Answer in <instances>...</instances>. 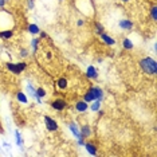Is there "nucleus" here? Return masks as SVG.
<instances>
[{
  "label": "nucleus",
  "instance_id": "nucleus-31",
  "mask_svg": "<svg viewBox=\"0 0 157 157\" xmlns=\"http://www.w3.org/2000/svg\"><path fill=\"white\" fill-rule=\"evenodd\" d=\"M121 2H122V3H129L130 0H121Z\"/></svg>",
  "mask_w": 157,
  "mask_h": 157
},
{
  "label": "nucleus",
  "instance_id": "nucleus-12",
  "mask_svg": "<svg viewBox=\"0 0 157 157\" xmlns=\"http://www.w3.org/2000/svg\"><path fill=\"white\" fill-rule=\"evenodd\" d=\"M79 132H81L82 138H87V137H90L91 136V129H90V126L89 125H82Z\"/></svg>",
  "mask_w": 157,
  "mask_h": 157
},
{
  "label": "nucleus",
  "instance_id": "nucleus-16",
  "mask_svg": "<svg viewBox=\"0 0 157 157\" xmlns=\"http://www.w3.org/2000/svg\"><path fill=\"white\" fill-rule=\"evenodd\" d=\"M13 36V30H3L0 31V38L4 39V40H8Z\"/></svg>",
  "mask_w": 157,
  "mask_h": 157
},
{
  "label": "nucleus",
  "instance_id": "nucleus-1",
  "mask_svg": "<svg viewBox=\"0 0 157 157\" xmlns=\"http://www.w3.org/2000/svg\"><path fill=\"white\" fill-rule=\"evenodd\" d=\"M140 67L146 75H156L157 73V62L155 58L145 57L140 59Z\"/></svg>",
  "mask_w": 157,
  "mask_h": 157
},
{
  "label": "nucleus",
  "instance_id": "nucleus-23",
  "mask_svg": "<svg viewBox=\"0 0 157 157\" xmlns=\"http://www.w3.org/2000/svg\"><path fill=\"white\" fill-rule=\"evenodd\" d=\"M15 137H16V145L22 148L23 146V140H22V134L19 130H15Z\"/></svg>",
  "mask_w": 157,
  "mask_h": 157
},
{
  "label": "nucleus",
  "instance_id": "nucleus-19",
  "mask_svg": "<svg viewBox=\"0 0 157 157\" xmlns=\"http://www.w3.org/2000/svg\"><path fill=\"white\" fill-rule=\"evenodd\" d=\"M93 28H94V32H95V34H98V35H101L102 32H105V27L102 26L101 23H98V22H95V23H94Z\"/></svg>",
  "mask_w": 157,
  "mask_h": 157
},
{
  "label": "nucleus",
  "instance_id": "nucleus-22",
  "mask_svg": "<svg viewBox=\"0 0 157 157\" xmlns=\"http://www.w3.org/2000/svg\"><path fill=\"white\" fill-rule=\"evenodd\" d=\"M35 91H36V97H38V98H40V100H42V98H44V97H46V95H47L46 90H44L43 87H38V89H36Z\"/></svg>",
  "mask_w": 157,
  "mask_h": 157
},
{
  "label": "nucleus",
  "instance_id": "nucleus-18",
  "mask_svg": "<svg viewBox=\"0 0 157 157\" xmlns=\"http://www.w3.org/2000/svg\"><path fill=\"white\" fill-rule=\"evenodd\" d=\"M122 47H124L125 50H133V47H134V44L129 38H124L122 40Z\"/></svg>",
  "mask_w": 157,
  "mask_h": 157
},
{
  "label": "nucleus",
  "instance_id": "nucleus-24",
  "mask_svg": "<svg viewBox=\"0 0 157 157\" xmlns=\"http://www.w3.org/2000/svg\"><path fill=\"white\" fill-rule=\"evenodd\" d=\"M39 43H40V39H38V38H35V39L31 40V47H32L34 53H36V51H38V44Z\"/></svg>",
  "mask_w": 157,
  "mask_h": 157
},
{
  "label": "nucleus",
  "instance_id": "nucleus-27",
  "mask_svg": "<svg viewBox=\"0 0 157 157\" xmlns=\"http://www.w3.org/2000/svg\"><path fill=\"white\" fill-rule=\"evenodd\" d=\"M83 24H85V20H83V19H78V22H77V26H78V27H82Z\"/></svg>",
  "mask_w": 157,
  "mask_h": 157
},
{
  "label": "nucleus",
  "instance_id": "nucleus-11",
  "mask_svg": "<svg viewBox=\"0 0 157 157\" xmlns=\"http://www.w3.org/2000/svg\"><path fill=\"white\" fill-rule=\"evenodd\" d=\"M69 129L71 130V133H73V134H74V137H75L77 140L82 138L81 132H79V129H78V126H77L75 122H70V124H69Z\"/></svg>",
  "mask_w": 157,
  "mask_h": 157
},
{
  "label": "nucleus",
  "instance_id": "nucleus-29",
  "mask_svg": "<svg viewBox=\"0 0 157 157\" xmlns=\"http://www.w3.org/2000/svg\"><path fill=\"white\" fill-rule=\"evenodd\" d=\"M5 5V0H0V8H4Z\"/></svg>",
  "mask_w": 157,
  "mask_h": 157
},
{
  "label": "nucleus",
  "instance_id": "nucleus-25",
  "mask_svg": "<svg viewBox=\"0 0 157 157\" xmlns=\"http://www.w3.org/2000/svg\"><path fill=\"white\" fill-rule=\"evenodd\" d=\"M151 15H152V20H153V22H156V20H157V5H152Z\"/></svg>",
  "mask_w": 157,
  "mask_h": 157
},
{
  "label": "nucleus",
  "instance_id": "nucleus-30",
  "mask_svg": "<svg viewBox=\"0 0 157 157\" xmlns=\"http://www.w3.org/2000/svg\"><path fill=\"white\" fill-rule=\"evenodd\" d=\"M46 32H40V38H46Z\"/></svg>",
  "mask_w": 157,
  "mask_h": 157
},
{
  "label": "nucleus",
  "instance_id": "nucleus-32",
  "mask_svg": "<svg viewBox=\"0 0 157 157\" xmlns=\"http://www.w3.org/2000/svg\"><path fill=\"white\" fill-rule=\"evenodd\" d=\"M5 2H7V0H5Z\"/></svg>",
  "mask_w": 157,
  "mask_h": 157
},
{
  "label": "nucleus",
  "instance_id": "nucleus-7",
  "mask_svg": "<svg viewBox=\"0 0 157 157\" xmlns=\"http://www.w3.org/2000/svg\"><path fill=\"white\" fill-rule=\"evenodd\" d=\"M118 26L121 30H124V31H132L133 28V22L129 19H121L118 22Z\"/></svg>",
  "mask_w": 157,
  "mask_h": 157
},
{
  "label": "nucleus",
  "instance_id": "nucleus-6",
  "mask_svg": "<svg viewBox=\"0 0 157 157\" xmlns=\"http://www.w3.org/2000/svg\"><path fill=\"white\" fill-rule=\"evenodd\" d=\"M44 125H46L49 132H57L59 129V125L54 118H51L50 115H44Z\"/></svg>",
  "mask_w": 157,
  "mask_h": 157
},
{
  "label": "nucleus",
  "instance_id": "nucleus-10",
  "mask_svg": "<svg viewBox=\"0 0 157 157\" xmlns=\"http://www.w3.org/2000/svg\"><path fill=\"white\" fill-rule=\"evenodd\" d=\"M100 36H101L102 42H104L105 44H108V46H114V44L117 43V40H115V39H113V38H111V36H109L106 32H102Z\"/></svg>",
  "mask_w": 157,
  "mask_h": 157
},
{
  "label": "nucleus",
  "instance_id": "nucleus-3",
  "mask_svg": "<svg viewBox=\"0 0 157 157\" xmlns=\"http://www.w3.org/2000/svg\"><path fill=\"white\" fill-rule=\"evenodd\" d=\"M13 28V18L11 13L4 9L0 11V31L3 30H12Z\"/></svg>",
  "mask_w": 157,
  "mask_h": 157
},
{
  "label": "nucleus",
  "instance_id": "nucleus-13",
  "mask_svg": "<svg viewBox=\"0 0 157 157\" xmlns=\"http://www.w3.org/2000/svg\"><path fill=\"white\" fill-rule=\"evenodd\" d=\"M83 146L86 148V151L89 152V155H91V156L97 155V146H95L94 144H91V142H85Z\"/></svg>",
  "mask_w": 157,
  "mask_h": 157
},
{
  "label": "nucleus",
  "instance_id": "nucleus-17",
  "mask_svg": "<svg viewBox=\"0 0 157 157\" xmlns=\"http://www.w3.org/2000/svg\"><path fill=\"white\" fill-rule=\"evenodd\" d=\"M57 85H58V87H59L60 90H66L67 86H69V82H67V79L64 77H62V78H59V79L57 81Z\"/></svg>",
  "mask_w": 157,
  "mask_h": 157
},
{
  "label": "nucleus",
  "instance_id": "nucleus-20",
  "mask_svg": "<svg viewBox=\"0 0 157 157\" xmlns=\"http://www.w3.org/2000/svg\"><path fill=\"white\" fill-rule=\"evenodd\" d=\"M16 100H18V102H20V104H24V105L28 102V100H27V95L24 93H22V91L16 93Z\"/></svg>",
  "mask_w": 157,
  "mask_h": 157
},
{
  "label": "nucleus",
  "instance_id": "nucleus-9",
  "mask_svg": "<svg viewBox=\"0 0 157 157\" xmlns=\"http://www.w3.org/2000/svg\"><path fill=\"white\" fill-rule=\"evenodd\" d=\"M87 109H89V104L83 100L78 101L75 104V110L78 111V113H85V111H87Z\"/></svg>",
  "mask_w": 157,
  "mask_h": 157
},
{
  "label": "nucleus",
  "instance_id": "nucleus-4",
  "mask_svg": "<svg viewBox=\"0 0 157 157\" xmlns=\"http://www.w3.org/2000/svg\"><path fill=\"white\" fill-rule=\"evenodd\" d=\"M7 70L9 71V73L15 74V75H18V74H22L23 71L27 69V63L26 62H18V63H12V62H8L5 64Z\"/></svg>",
  "mask_w": 157,
  "mask_h": 157
},
{
  "label": "nucleus",
  "instance_id": "nucleus-15",
  "mask_svg": "<svg viewBox=\"0 0 157 157\" xmlns=\"http://www.w3.org/2000/svg\"><path fill=\"white\" fill-rule=\"evenodd\" d=\"M90 104L91 105L89 108H90V110L93 111V113H97V111L101 110V106H102V105H101V100H95L93 102H90Z\"/></svg>",
  "mask_w": 157,
  "mask_h": 157
},
{
  "label": "nucleus",
  "instance_id": "nucleus-5",
  "mask_svg": "<svg viewBox=\"0 0 157 157\" xmlns=\"http://www.w3.org/2000/svg\"><path fill=\"white\" fill-rule=\"evenodd\" d=\"M50 105H51V108H53L54 110H57V111L66 110V109L69 108V104H67L64 100H62V98H57V100L51 101Z\"/></svg>",
  "mask_w": 157,
  "mask_h": 157
},
{
  "label": "nucleus",
  "instance_id": "nucleus-26",
  "mask_svg": "<svg viewBox=\"0 0 157 157\" xmlns=\"http://www.w3.org/2000/svg\"><path fill=\"white\" fill-rule=\"evenodd\" d=\"M27 4H28L30 9H32L34 8V0H27Z\"/></svg>",
  "mask_w": 157,
  "mask_h": 157
},
{
  "label": "nucleus",
  "instance_id": "nucleus-8",
  "mask_svg": "<svg viewBox=\"0 0 157 157\" xmlns=\"http://www.w3.org/2000/svg\"><path fill=\"white\" fill-rule=\"evenodd\" d=\"M86 77L89 79H97L98 78V70L94 66H89L86 69Z\"/></svg>",
  "mask_w": 157,
  "mask_h": 157
},
{
  "label": "nucleus",
  "instance_id": "nucleus-14",
  "mask_svg": "<svg viewBox=\"0 0 157 157\" xmlns=\"http://www.w3.org/2000/svg\"><path fill=\"white\" fill-rule=\"evenodd\" d=\"M27 91H28V93H30V95H31V97L32 98H35V100H36V102H38V104H42V100H40V98H38V97H36V89H34L32 87V85L31 83H28V85H27Z\"/></svg>",
  "mask_w": 157,
  "mask_h": 157
},
{
  "label": "nucleus",
  "instance_id": "nucleus-21",
  "mask_svg": "<svg viewBox=\"0 0 157 157\" xmlns=\"http://www.w3.org/2000/svg\"><path fill=\"white\" fill-rule=\"evenodd\" d=\"M27 31H28L30 34H32V35H36V34L40 32V28L36 24H28V27H27Z\"/></svg>",
  "mask_w": 157,
  "mask_h": 157
},
{
  "label": "nucleus",
  "instance_id": "nucleus-2",
  "mask_svg": "<svg viewBox=\"0 0 157 157\" xmlns=\"http://www.w3.org/2000/svg\"><path fill=\"white\" fill-rule=\"evenodd\" d=\"M104 98V90L100 86H91L86 93L83 94V101H86L87 104L93 102L95 100H101Z\"/></svg>",
  "mask_w": 157,
  "mask_h": 157
},
{
  "label": "nucleus",
  "instance_id": "nucleus-28",
  "mask_svg": "<svg viewBox=\"0 0 157 157\" xmlns=\"http://www.w3.org/2000/svg\"><path fill=\"white\" fill-rule=\"evenodd\" d=\"M20 55H22V57H27V55H28V53H27V50H22V51H20Z\"/></svg>",
  "mask_w": 157,
  "mask_h": 157
}]
</instances>
